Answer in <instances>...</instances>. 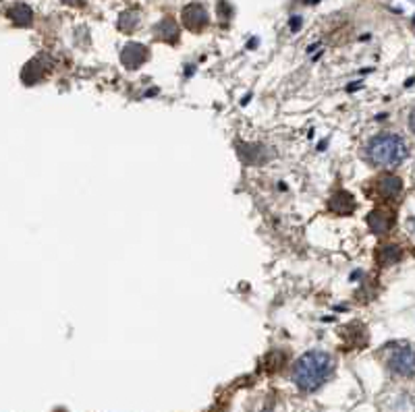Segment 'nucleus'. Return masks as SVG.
I'll list each match as a JSON object with an SVG mask.
<instances>
[{
    "mask_svg": "<svg viewBox=\"0 0 415 412\" xmlns=\"http://www.w3.org/2000/svg\"><path fill=\"white\" fill-rule=\"evenodd\" d=\"M6 15L19 28H30L31 21H33V11H31L28 4H13Z\"/></svg>",
    "mask_w": 415,
    "mask_h": 412,
    "instance_id": "11",
    "label": "nucleus"
},
{
    "mask_svg": "<svg viewBox=\"0 0 415 412\" xmlns=\"http://www.w3.org/2000/svg\"><path fill=\"white\" fill-rule=\"evenodd\" d=\"M64 4H71V6H81L84 4V0H62Z\"/></svg>",
    "mask_w": 415,
    "mask_h": 412,
    "instance_id": "15",
    "label": "nucleus"
},
{
    "mask_svg": "<svg viewBox=\"0 0 415 412\" xmlns=\"http://www.w3.org/2000/svg\"><path fill=\"white\" fill-rule=\"evenodd\" d=\"M137 23H140V15H137L135 11H125L119 17V30L125 31V33L135 30Z\"/></svg>",
    "mask_w": 415,
    "mask_h": 412,
    "instance_id": "14",
    "label": "nucleus"
},
{
    "mask_svg": "<svg viewBox=\"0 0 415 412\" xmlns=\"http://www.w3.org/2000/svg\"><path fill=\"white\" fill-rule=\"evenodd\" d=\"M330 211H334V213H353V209H356V199H353V195H349L347 191H336L334 195H332V199H330Z\"/></svg>",
    "mask_w": 415,
    "mask_h": 412,
    "instance_id": "9",
    "label": "nucleus"
},
{
    "mask_svg": "<svg viewBox=\"0 0 415 412\" xmlns=\"http://www.w3.org/2000/svg\"><path fill=\"white\" fill-rule=\"evenodd\" d=\"M407 155H409V146L397 133H380L372 137L368 143V158L374 166L394 168L403 164Z\"/></svg>",
    "mask_w": 415,
    "mask_h": 412,
    "instance_id": "2",
    "label": "nucleus"
},
{
    "mask_svg": "<svg viewBox=\"0 0 415 412\" xmlns=\"http://www.w3.org/2000/svg\"><path fill=\"white\" fill-rule=\"evenodd\" d=\"M334 371V360L324 351H309L293 365V382L301 392H316L330 379Z\"/></svg>",
    "mask_w": 415,
    "mask_h": 412,
    "instance_id": "1",
    "label": "nucleus"
},
{
    "mask_svg": "<svg viewBox=\"0 0 415 412\" xmlns=\"http://www.w3.org/2000/svg\"><path fill=\"white\" fill-rule=\"evenodd\" d=\"M376 257H378L380 265L388 267V265L399 264V261L403 259V249H401L399 245H394V242H386L382 247H378Z\"/></svg>",
    "mask_w": 415,
    "mask_h": 412,
    "instance_id": "10",
    "label": "nucleus"
},
{
    "mask_svg": "<svg viewBox=\"0 0 415 412\" xmlns=\"http://www.w3.org/2000/svg\"><path fill=\"white\" fill-rule=\"evenodd\" d=\"M149 57V50L148 46H144V44H140V42H129L125 48H123V52H120V62L129 69V71H135V69H140Z\"/></svg>",
    "mask_w": 415,
    "mask_h": 412,
    "instance_id": "5",
    "label": "nucleus"
},
{
    "mask_svg": "<svg viewBox=\"0 0 415 412\" xmlns=\"http://www.w3.org/2000/svg\"><path fill=\"white\" fill-rule=\"evenodd\" d=\"M154 33H156V37H160V40H164V42H171V44L178 42V28L171 17H169V19H162V21L154 28Z\"/></svg>",
    "mask_w": 415,
    "mask_h": 412,
    "instance_id": "12",
    "label": "nucleus"
},
{
    "mask_svg": "<svg viewBox=\"0 0 415 412\" xmlns=\"http://www.w3.org/2000/svg\"><path fill=\"white\" fill-rule=\"evenodd\" d=\"M44 73H46V66H44V62L40 59H33L28 62V66L23 69V81L31 86V83H35V81H40L42 77H44Z\"/></svg>",
    "mask_w": 415,
    "mask_h": 412,
    "instance_id": "13",
    "label": "nucleus"
},
{
    "mask_svg": "<svg viewBox=\"0 0 415 412\" xmlns=\"http://www.w3.org/2000/svg\"><path fill=\"white\" fill-rule=\"evenodd\" d=\"M376 193L385 199H394L403 193V180L397 175H382L376 180Z\"/></svg>",
    "mask_w": 415,
    "mask_h": 412,
    "instance_id": "7",
    "label": "nucleus"
},
{
    "mask_svg": "<svg viewBox=\"0 0 415 412\" xmlns=\"http://www.w3.org/2000/svg\"><path fill=\"white\" fill-rule=\"evenodd\" d=\"M392 224H394V213L385 207H378L368 216V226L374 235H385L392 228Z\"/></svg>",
    "mask_w": 415,
    "mask_h": 412,
    "instance_id": "6",
    "label": "nucleus"
},
{
    "mask_svg": "<svg viewBox=\"0 0 415 412\" xmlns=\"http://www.w3.org/2000/svg\"><path fill=\"white\" fill-rule=\"evenodd\" d=\"M239 158L245 162V164H262V162H266L268 155L272 153L270 149L264 148V146H258V143H251V146H247V143H239Z\"/></svg>",
    "mask_w": 415,
    "mask_h": 412,
    "instance_id": "8",
    "label": "nucleus"
},
{
    "mask_svg": "<svg viewBox=\"0 0 415 412\" xmlns=\"http://www.w3.org/2000/svg\"><path fill=\"white\" fill-rule=\"evenodd\" d=\"M388 369L394 373V375H401V377H414V351L411 346H401V348H394L388 360H386Z\"/></svg>",
    "mask_w": 415,
    "mask_h": 412,
    "instance_id": "3",
    "label": "nucleus"
},
{
    "mask_svg": "<svg viewBox=\"0 0 415 412\" xmlns=\"http://www.w3.org/2000/svg\"><path fill=\"white\" fill-rule=\"evenodd\" d=\"M181 19H183V25L189 31H202L206 30L208 23H210V17H208V11L204 4H187L181 13Z\"/></svg>",
    "mask_w": 415,
    "mask_h": 412,
    "instance_id": "4",
    "label": "nucleus"
}]
</instances>
